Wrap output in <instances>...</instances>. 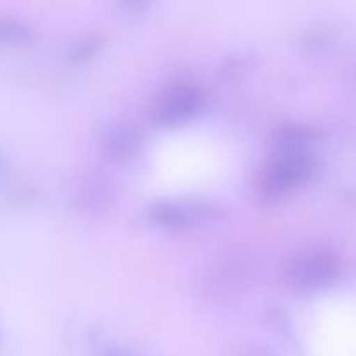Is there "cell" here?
<instances>
[{
    "label": "cell",
    "instance_id": "5b68a950",
    "mask_svg": "<svg viewBox=\"0 0 356 356\" xmlns=\"http://www.w3.org/2000/svg\"><path fill=\"white\" fill-rule=\"evenodd\" d=\"M3 170H6V160H3V156L0 155V176L3 174Z\"/></svg>",
    "mask_w": 356,
    "mask_h": 356
},
{
    "label": "cell",
    "instance_id": "8992f818",
    "mask_svg": "<svg viewBox=\"0 0 356 356\" xmlns=\"http://www.w3.org/2000/svg\"><path fill=\"white\" fill-rule=\"evenodd\" d=\"M2 341H3V337H2V329H0V348H2Z\"/></svg>",
    "mask_w": 356,
    "mask_h": 356
},
{
    "label": "cell",
    "instance_id": "6da1fadb",
    "mask_svg": "<svg viewBox=\"0 0 356 356\" xmlns=\"http://www.w3.org/2000/svg\"><path fill=\"white\" fill-rule=\"evenodd\" d=\"M339 277V264L332 256H312L299 261L291 271V282L299 291H320Z\"/></svg>",
    "mask_w": 356,
    "mask_h": 356
},
{
    "label": "cell",
    "instance_id": "3957f363",
    "mask_svg": "<svg viewBox=\"0 0 356 356\" xmlns=\"http://www.w3.org/2000/svg\"><path fill=\"white\" fill-rule=\"evenodd\" d=\"M309 170H312V165L305 156H299L296 153L287 155L271 167L266 177V184L271 191L280 193V191L291 190L302 183L308 177Z\"/></svg>",
    "mask_w": 356,
    "mask_h": 356
},
{
    "label": "cell",
    "instance_id": "277c9868",
    "mask_svg": "<svg viewBox=\"0 0 356 356\" xmlns=\"http://www.w3.org/2000/svg\"><path fill=\"white\" fill-rule=\"evenodd\" d=\"M31 33H33L31 26L21 17L0 16V45L28 40Z\"/></svg>",
    "mask_w": 356,
    "mask_h": 356
},
{
    "label": "cell",
    "instance_id": "7a4b0ae2",
    "mask_svg": "<svg viewBox=\"0 0 356 356\" xmlns=\"http://www.w3.org/2000/svg\"><path fill=\"white\" fill-rule=\"evenodd\" d=\"M200 106L202 94L198 92L197 87L179 86L163 94L156 113H159L160 122L167 125H176L193 117L200 110Z\"/></svg>",
    "mask_w": 356,
    "mask_h": 356
}]
</instances>
